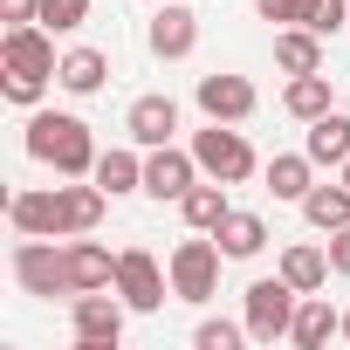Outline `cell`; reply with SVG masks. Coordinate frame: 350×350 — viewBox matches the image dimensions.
I'll return each mask as SVG.
<instances>
[{
    "label": "cell",
    "mask_w": 350,
    "mask_h": 350,
    "mask_svg": "<svg viewBox=\"0 0 350 350\" xmlns=\"http://www.w3.org/2000/svg\"><path fill=\"white\" fill-rule=\"evenodd\" d=\"M28 158L55 165L62 179H83V172H96L90 124H83V117H62V110H35V117H28Z\"/></svg>",
    "instance_id": "1"
},
{
    "label": "cell",
    "mask_w": 350,
    "mask_h": 350,
    "mask_svg": "<svg viewBox=\"0 0 350 350\" xmlns=\"http://www.w3.org/2000/svg\"><path fill=\"white\" fill-rule=\"evenodd\" d=\"M295 302H302V288H295L288 275L254 282V288H247V336H254V343L288 336V329H295Z\"/></svg>",
    "instance_id": "2"
},
{
    "label": "cell",
    "mask_w": 350,
    "mask_h": 350,
    "mask_svg": "<svg viewBox=\"0 0 350 350\" xmlns=\"http://www.w3.org/2000/svg\"><path fill=\"white\" fill-rule=\"evenodd\" d=\"M193 158H200V172H213L220 186H241L247 172H254V151H247V137H241V131H227V124L200 131V137H193Z\"/></svg>",
    "instance_id": "3"
},
{
    "label": "cell",
    "mask_w": 350,
    "mask_h": 350,
    "mask_svg": "<svg viewBox=\"0 0 350 350\" xmlns=\"http://www.w3.org/2000/svg\"><path fill=\"white\" fill-rule=\"evenodd\" d=\"M220 288V241H186L172 254V295L179 302H206Z\"/></svg>",
    "instance_id": "4"
},
{
    "label": "cell",
    "mask_w": 350,
    "mask_h": 350,
    "mask_svg": "<svg viewBox=\"0 0 350 350\" xmlns=\"http://www.w3.org/2000/svg\"><path fill=\"white\" fill-rule=\"evenodd\" d=\"M14 275H21V288L28 295H69V254H55L49 247V234H35V241H21L14 247Z\"/></svg>",
    "instance_id": "5"
},
{
    "label": "cell",
    "mask_w": 350,
    "mask_h": 350,
    "mask_svg": "<svg viewBox=\"0 0 350 350\" xmlns=\"http://www.w3.org/2000/svg\"><path fill=\"white\" fill-rule=\"evenodd\" d=\"M117 295H124V309H158L165 302V275H158V261L144 247L117 254Z\"/></svg>",
    "instance_id": "6"
},
{
    "label": "cell",
    "mask_w": 350,
    "mask_h": 350,
    "mask_svg": "<svg viewBox=\"0 0 350 350\" xmlns=\"http://www.w3.org/2000/svg\"><path fill=\"white\" fill-rule=\"evenodd\" d=\"M117 336H124V309L110 302V295H76V343L83 350H117Z\"/></svg>",
    "instance_id": "7"
},
{
    "label": "cell",
    "mask_w": 350,
    "mask_h": 350,
    "mask_svg": "<svg viewBox=\"0 0 350 350\" xmlns=\"http://www.w3.org/2000/svg\"><path fill=\"white\" fill-rule=\"evenodd\" d=\"M193 42H200V21H193V8H186V0H165V8L151 14V55L179 62V55H193Z\"/></svg>",
    "instance_id": "8"
},
{
    "label": "cell",
    "mask_w": 350,
    "mask_h": 350,
    "mask_svg": "<svg viewBox=\"0 0 350 350\" xmlns=\"http://www.w3.org/2000/svg\"><path fill=\"white\" fill-rule=\"evenodd\" d=\"M200 110L213 124H241V117H254V83L247 76H200Z\"/></svg>",
    "instance_id": "9"
},
{
    "label": "cell",
    "mask_w": 350,
    "mask_h": 350,
    "mask_svg": "<svg viewBox=\"0 0 350 350\" xmlns=\"http://www.w3.org/2000/svg\"><path fill=\"white\" fill-rule=\"evenodd\" d=\"M193 165H200V158L158 144V151L144 158V193H151V200H186V193H193Z\"/></svg>",
    "instance_id": "10"
},
{
    "label": "cell",
    "mask_w": 350,
    "mask_h": 350,
    "mask_svg": "<svg viewBox=\"0 0 350 350\" xmlns=\"http://www.w3.org/2000/svg\"><path fill=\"white\" fill-rule=\"evenodd\" d=\"M124 131L158 151V144H172V131H179V103H172V96H137L131 117H124Z\"/></svg>",
    "instance_id": "11"
},
{
    "label": "cell",
    "mask_w": 350,
    "mask_h": 350,
    "mask_svg": "<svg viewBox=\"0 0 350 350\" xmlns=\"http://www.w3.org/2000/svg\"><path fill=\"white\" fill-rule=\"evenodd\" d=\"M0 55H8V76H35V83H49V76L62 69L55 49H49V35H35V28H14Z\"/></svg>",
    "instance_id": "12"
},
{
    "label": "cell",
    "mask_w": 350,
    "mask_h": 350,
    "mask_svg": "<svg viewBox=\"0 0 350 350\" xmlns=\"http://www.w3.org/2000/svg\"><path fill=\"white\" fill-rule=\"evenodd\" d=\"M110 282H117V261L96 241H76L69 247V295H90V288H110Z\"/></svg>",
    "instance_id": "13"
},
{
    "label": "cell",
    "mask_w": 350,
    "mask_h": 350,
    "mask_svg": "<svg viewBox=\"0 0 350 350\" xmlns=\"http://www.w3.org/2000/svg\"><path fill=\"white\" fill-rule=\"evenodd\" d=\"M275 62H282L288 76H316V69H323V35H316V28H282V35H275Z\"/></svg>",
    "instance_id": "14"
},
{
    "label": "cell",
    "mask_w": 350,
    "mask_h": 350,
    "mask_svg": "<svg viewBox=\"0 0 350 350\" xmlns=\"http://www.w3.org/2000/svg\"><path fill=\"white\" fill-rule=\"evenodd\" d=\"M8 213H14L21 234H49V241L62 234V200H55V193H14Z\"/></svg>",
    "instance_id": "15"
},
{
    "label": "cell",
    "mask_w": 350,
    "mask_h": 350,
    "mask_svg": "<svg viewBox=\"0 0 350 350\" xmlns=\"http://www.w3.org/2000/svg\"><path fill=\"white\" fill-rule=\"evenodd\" d=\"M213 241H220L227 261H247V254L268 247V227H261V213H227V220L213 227Z\"/></svg>",
    "instance_id": "16"
},
{
    "label": "cell",
    "mask_w": 350,
    "mask_h": 350,
    "mask_svg": "<svg viewBox=\"0 0 350 350\" xmlns=\"http://www.w3.org/2000/svg\"><path fill=\"white\" fill-rule=\"evenodd\" d=\"M336 329H343V316H336L323 295H302V302H295V329H288V336H295L302 350H323Z\"/></svg>",
    "instance_id": "17"
},
{
    "label": "cell",
    "mask_w": 350,
    "mask_h": 350,
    "mask_svg": "<svg viewBox=\"0 0 350 350\" xmlns=\"http://www.w3.org/2000/svg\"><path fill=\"white\" fill-rule=\"evenodd\" d=\"M55 200H62V234H90L96 220H103V186H55Z\"/></svg>",
    "instance_id": "18"
},
{
    "label": "cell",
    "mask_w": 350,
    "mask_h": 350,
    "mask_svg": "<svg viewBox=\"0 0 350 350\" xmlns=\"http://www.w3.org/2000/svg\"><path fill=\"white\" fill-rule=\"evenodd\" d=\"M309 158H316V165H343V158H350V117H343V110H323V117L309 124Z\"/></svg>",
    "instance_id": "19"
},
{
    "label": "cell",
    "mask_w": 350,
    "mask_h": 350,
    "mask_svg": "<svg viewBox=\"0 0 350 350\" xmlns=\"http://www.w3.org/2000/svg\"><path fill=\"white\" fill-rule=\"evenodd\" d=\"M302 213H309V227H323V234L350 227V186H309V193H302Z\"/></svg>",
    "instance_id": "20"
},
{
    "label": "cell",
    "mask_w": 350,
    "mask_h": 350,
    "mask_svg": "<svg viewBox=\"0 0 350 350\" xmlns=\"http://www.w3.org/2000/svg\"><path fill=\"white\" fill-rule=\"evenodd\" d=\"M309 172H316L309 151H282V158H268V193H275V200H302V193H309Z\"/></svg>",
    "instance_id": "21"
},
{
    "label": "cell",
    "mask_w": 350,
    "mask_h": 350,
    "mask_svg": "<svg viewBox=\"0 0 350 350\" xmlns=\"http://www.w3.org/2000/svg\"><path fill=\"white\" fill-rule=\"evenodd\" d=\"M103 69H110V62H103L96 49H69V55H62V69H55V83H62V90H76V96H90V90H103Z\"/></svg>",
    "instance_id": "22"
},
{
    "label": "cell",
    "mask_w": 350,
    "mask_h": 350,
    "mask_svg": "<svg viewBox=\"0 0 350 350\" xmlns=\"http://www.w3.org/2000/svg\"><path fill=\"white\" fill-rule=\"evenodd\" d=\"M282 275H288L302 295H316V288L329 282V247H288V254H282Z\"/></svg>",
    "instance_id": "23"
},
{
    "label": "cell",
    "mask_w": 350,
    "mask_h": 350,
    "mask_svg": "<svg viewBox=\"0 0 350 350\" xmlns=\"http://www.w3.org/2000/svg\"><path fill=\"white\" fill-rule=\"evenodd\" d=\"M282 103H288V117H302V124H316V117L329 110V76H323V69H316V76H295Z\"/></svg>",
    "instance_id": "24"
},
{
    "label": "cell",
    "mask_w": 350,
    "mask_h": 350,
    "mask_svg": "<svg viewBox=\"0 0 350 350\" xmlns=\"http://www.w3.org/2000/svg\"><path fill=\"white\" fill-rule=\"evenodd\" d=\"M179 213H186V227H206V234H213L234 206H227V193H220V179H213V186H193V193L179 200Z\"/></svg>",
    "instance_id": "25"
},
{
    "label": "cell",
    "mask_w": 350,
    "mask_h": 350,
    "mask_svg": "<svg viewBox=\"0 0 350 350\" xmlns=\"http://www.w3.org/2000/svg\"><path fill=\"white\" fill-rule=\"evenodd\" d=\"M96 186H103V193H131V186H144V165H137L131 151H103V158H96Z\"/></svg>",
    "instance_id": "26"
},
{
    "label": "cell",
    "mask_w": 350,
    "mask_h": 350,
    "mask_svg": "<svg viewBox=\"0 0 350 350\" xmlns=\"http://www.w3.org/2000/svg\"><path fill=\"white\" fill-rule=\"evenodd\" d=\"M42 21H49L55 35H69V28L90 21V0H42Z\"/></svg>",
    "instance_id": "27"
},
{
    "label": "cell",
    "mask_w": 350,
    "mask_h": 350,
    "mask_svg": "<svg viewBox=\"0 0 350 350\" xmlns=\"http://www.w3.org/2000/svg\"><path fill=\"white\" fill-rule=\"evenodd\" d=\"M343 8H350V0H309V21H302V28L336 35V28H343Z\"/></svg>",
    "instance_id": "28"
},
{
    "label": "cell",
    "mask_w": 350,
    "mask_h": 350,
    "mask_svg": "<svg viewBox=\"0 0 350 350\" xmlns=\"http://www.w3.org/2000/svg\"><path fill=\"white\" fill-rule=\"evenodd\" d=\"M254 8H261V21H309V0H254Z\"/></svg>",
    "instance_id": "29"
},
{
    "label": "cell",
    "mask_w": 350,
    "mask_h": 350,
    "mask_svg": "<svg viewBox=\"0 0 350 350\" xmlns=\"http://www.w3.org/2000/svg\"><path fill=\"white\" fill-rule=\"evenodd\" d=\"M193 343H200V350H234V343H241V329H234V323H200V336H193Z\"/></svg>",
    "instance_id": "30"
},
{
    "label": "cell",
    "mask_w": 350,
    "mask_h": 350,
    "mask_svg": "<svg viewBox=\"0 0 350 350\" xmlns=\"http://www.w3.org/2000/svg\"><path fill=\"white\" fill-rule=\"evenodd\" d=\"M42 90H49V83H35V76H8V96H14V103H42Z\"/></svg>",
    "instance_id": "31"
},
{
    "label": "cell",
    "mask_w": 350,
    "mask_h": 350,
    "mask_svg": "<svg viewBox=\"0 0 350 350\" xmlns=\"http://www.w3.org/2000/svg\"><path fill=\"white\" fill-rule=\"evenodd\" d=\"M329 268H336V275H350V227H336V234H329Z\"/></svg>",
    "instance_id": "32"
},
{
    "label": "cell",
    "mask_w": 350,
    "mask_h": 350,
    "mask_svg": "<svg viewBox=\"0 0 350 350\" xmlns=\"http://www.w3.org/2000/svg\"><path fill=\"white\" fill-rule=\"evenodd\" d=\"M8 21H42V0H8Z\"/></svg>",
    "instance_id": "33"
},
{
    "label": "cell",
    "mask_w": 350,
    "mask_h": 350,
    "mask_svg": "<svg viewBox=\"0 0 350 350\" xmlns=\"http://www.w3.org/2000/svg\"><path fill=\"white\" fill-rule=\"evenodd\" d=\"M343 186H350V158H343Z\"/></svg>",
    "instance_id": "34"
},
{
    "label": "cell",
    "mask_w": 350,
    "mask_h": 350,
    "mask_svg": "<svg viewBox=\"0 0 350 350\" xmlns=\"http://www.w3.org/2000/svg\"><path fill=\"white\" fill-rule=\"evenodd\" d=\"M343 336H350V316H343Z\"/></svg>",
    "instance_id": "35"
}]
</instances>
